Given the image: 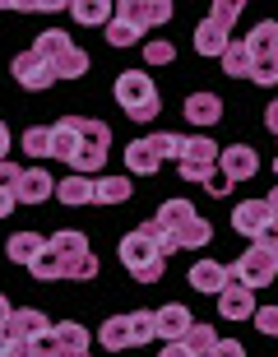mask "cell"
Masks as SVG:
<instances>
[{
    "label": "cell",
    "mask_w": 278,
    "mask_h": 357,
    "mask_svg": "<svg viewBox=\"0 0 278 357\" xmlns=\"http://www.w3.org/2000/svg\"><path fill=\"white\" fill-rule=\"evenodd\" d=\"M116 255H121V265L130 269L139 283H158L162 269H167V255H162L158 241H153V223H139L134 232H125L121 246H116Z\"/></svg>",
    "instance_id": "6da1fadb"
},
{
    "label": "cell",
    "mask_w": 278,
    "mask_h": 357,
    "mask_svg": "<svg viewBox=\"0 0 278 357\" xmlns=\"http://www.w3.org/2000/svg\"><path fill=\"white\" fill-rule=\"evenodd\" d=\"M153 227H158V232H172V237L181 241V251H199V246L213 241V227L195 213L190 199H167V204L153 213Z\"/></svg>",
    "instance_id": "7a4b0ae2"
},
{
    "label": "cell",
    "mask_w": 278,
    "mask_h": 357,
    "mask_svg": "<svg viewBox=\"0 0 278 357\" xmlns=\"http://www.w3.org/2000/svg\"><path fill=\"white\" fill-rule=\"evenodd\" d=\"M47 246H52V255H56V274L61 278H98V255H93L84 232H75V227L52 232Z\"/></svg>",
    "instance_id": "3957f363"
},
{
    "label": "cell",
    "mask_w": 278,
    "mask_h": 357,
    "mask_svg": "<svg viewBox=\"0 0 278 357\" xmlns=\"http://www.w3.org/2000/svg\"><path fill=\"white\" fill-rule=\"evenodd\" d=\"M116 102H121V112H125L130 121L148 126V121L158 116L162 98H158V89H153V79H148L144 70H125V75L116 79Z\"/></svg>",
    "instance_id": "277c9868"
},
{
    "label": "cell",
    "mask_w": 278,
    "mask_h": 357,
    "mask_svg": "<svg viewBox=\"0 0 278 357\" xmlns=\"http://www.w3.org/2000/svg\"><path fill=\"white\" fill-rule=\"evenodd\" d=\"M75 130H79V153H75V172L79 176H88V172H98L107 162V149H111V126L107 121H98V116H75Z\"/></svg>",
    "instance_id": "5b68a950"
},
{
    "label": "cell",
    "mask_w": 278,
    "mask_h": 357,
    "mask_svg": "<svg viewBox=\"0 0 278 357\" xmlns=\"http://www.w3.org/2000/svg\"><path fill=\"white\" fill-rule=\"evenodd\" d=\"M227 278L232 283H246V288H269L278 278V251H265V246H246L237 265H227Z\"/></svg>",
    "instance_id": "8992f818"
},
{
    "label": "cell",
    "mask_w": 278,
    "mask_h": 357,
    "mask_svg": "<svg viewBox=\"0 0 278 357\" xmlns=\"http://www.w3.org/2000/svg\"><path fill=\"white\" fill-rule=\"evenodd\" d=\"M218 158H223V149L213 144L209 135H185L181 144V176L185 181H209L218 172Z\"/></svg>",
    "instance_id": "52a82bcc"
},
{
    "label": "cell",
    "mask_w": 278,
    "mask_h": 357,
    "mask_svg": "<svg viewBox=\"0 0 278 357\" xmlns=\"http://www.w3.org/2000/svg\"><path fill=\"white\" fill-rule=\"evenodd\" d=\"M10 75H14V84L28 89V93H42V89H52V84H56V66H52V61H42L38 52H19L10 61Z\"/></svg>",
    "instance_id": "ba28073f"
},
{
    "label": "cell",
    "mask_w": 278,
    "mask_h": 357,
    "mask_svg": "<svg viewBox=\"0 0 278 357\" xmlns=\"http://www.w3.org/2000/svg\"><path fill=\"white\" fill-rule=\"evenodd\" d=\"M232 227H237L241 237L260 241L269 227H274V218H269V204H265V199H241L237 209H232Z\"/></svg>",
    "instance_id": "9c48e42d"
},
{
    "label": "cell",
    "mask_w": 278,
    "mask_h": 357,
    "mask_svg": "<svg viewBox=\"0 0 278 357\" xmlns=\"http://www.w3.org/2000/svg\"><path fill=\"white\" fill-rule=\"evenodd\" d=\"M42 334H52V320L42 316L38 306H19V311L10 316V339H14V344H28V348H33Z\"/></svg>",
    "instance_id": "30bf717a"
},
{
    "label": "cell",
    "mask_w": 278,
    "mask_h": 357,
    "mask_svg": "<svg viewBox=\"0 0 278 357\" xmlns=\"http://www.w3.org/2000/svg\"><path fill=\"white\" fill-rule=\"evenodd\" d=\"M255 292L246 288V283H227L223 292H218V316L223 320H255Z\"/></svg>",
    "instance_id": "8fae6325"
},
{
    "label": "cell",
    "mask_w": 278,
    "mask_h": 357,
    "mask_svg": "<svg viewBox=\"0 0 278 357\" xmlns=\"http://www.w3.org/2000/svg\"><path fill=\"white\" fill-rule=\"evenodd\" d=\"M185 126H199V135H204V126H218V116H223V98H218V93H190V98H185Z\"/></svg>",
    "instance_id": "7c38bea8"
},
{
    "label": "cell",
    "mask_w": 278,
    "mask_h": 357,
    "mask_svg": "<svg viewBox=\"0 0 278 357\" xmlns=\"http://www.w3.org/2000/svg\"><path fill=\"white\" fill-rule=\"evenodd\" d=\"M218 172L232 176V181H251V176L260 172V153H255L251 144H232V149H223V158H218Z\"/></svg>",
    "instance_id": "4fadbf2b"
},
{
    "label": "cell",
    "mask_w": 278,
    "mask_h": 357,
    "mask_svg": "<svg viewBox=\"0 0 278 357\" xmlns=\"http://www.w3.org/2000/svg\"><path fill=\"white\" fill-rule=\"evenodd\" d=\"M56 195V181L47 167H24V176H19V190H14V199L19 204H47V199Z\"/></svg>",
    "instance_id": "5bb4252c"
},
{
    "label": "cell",
    "mask_w": 278,
    "mask_h": 357,
    "mask_svg": "<svg viewBox=\"0 0 278 357\" xmlns=\"http://www.w3.org/2000/svg\"><path fill=\"white\" fill-rule=\"evenodd\" d=\"M153 316H158V339H162V344H181L185 334H190V325H195V316H190V311H185L181 302L158 306Z\"/></svg>",
    "instance_id": "9a60e30c"
},
{
    "label": "cell",
    "mask_w": 278,
    "mask_h": 357,
    "mask_svg": "<svg viewBox=\"0 0 278 357\" xmlns=\"http://www.w3.org/2000/svg\"><path fill=\"white\" fill-rule=\"evenodd\" d=\"M121 14H130L139 28H158V24H167L172 19V0H125V5H116Z\"/></svg>",
    "instance_id": "2e32d148"
},
{
    "label": "cell",
    "mask_w": 278,
    "mask_h": 357,
    "mask_svg": "<svg viewBox=\"0 0 278 357\" xmlns=\"http://www.w3.org/2000/svg\"><path fill=\"white\" fill-rule=\"evenodd\" d=\"M42 251H47V237H42V232H14L10 241H5V255H10L14 265H38L42 260Z\"/></svg>",
    "instance_id": "e0dca14e"
},
{
    "label": "cell",
    "mask_w": 278,
    "mask_h": 357,
    "mask_svg": "<svg viewBox=\"0 0 278 357\" xmlns=\"http://www.w3.org/2000/svg\"><path fill=\"white\" fill-rule=\"evenodd\" d=\"M56 199L61 204H98V176H65V181H56Z\"/></svg>",
    "instance_id": "ac0fdd59"
},
{
    "label": "cell",
    "mask_w": 278,
    "mask_h": 357,
    "mask_svg": "<svg viewBox=\"0 0 278 357\" xmlns=\"http://www.w3.org/2000/svg\"><path fill=\"white\" fill-rule=\"evenodd\" d=\"M79 153V130H75V116H61L52 126V158L56 162H75Z\"/></svg>",
    "instance_id": "d6986e66"
},
{
    "label": "cell",
    "mask_w": 278,
    "mask_h": 357,
    "mask_svg": "<svg viewBox=\"0 0 278 357\" xmlns=\"http://www.w3.org/2000/svg\"><path fill=\"white\" fill-rule=\"evenodd\" d=\"M232 278H227V265H218V260H199L195 269H190V288L195 292H223Z\"/></svg>",
    "instance_id": "ffe728a7"
},
{
    "label": "cell",
    "mask_w": 278,
    "mask_h": 357,
    "mask_svg": "<svg viewBox=\"0 0 278 357\" xmlns=\"http://www.w3.org/2000/svg\"><path fill=\"white\" fill-rule=\"evenodd\" d=\"M70 14H75V24H84V28H107L116 19V5H107V0H75Z\"/></svg>",
    "instance_id": "44dd1931"
},
{
    "label": "cell",
    "mask_w": 278,
    "mask_h": 357,
    "mask_svg": "<svg viewBox=\"0 0 278 357\" xmlns=\"http://www.w3.org/2000/svg\"><path fill=\"white\" fill-rule=\"evenodd\" d=\"M125 167H130V176H153L162 162H158V153H153L148 139H130L125 144Z\"/></svg>",
    "instance_id": "7402d4cb"
},
{
    "label": "cell",
    "mask_w": 278,
    "mask_h": 357,
    "mask_svg": "<svg viewBox=\"0 0 278 357\" xmlns=\"http://www.w3.org/2000/svg\"><path fill=\"white\" fill-rule=\"evenodd\" d=\"M227 47H232V38H227V28H218L213 19H204V24L195 28V52L199 56H218V61H223Z\"/></svg>",
    "instance_id": "603a6c76"
},
{
    "label": "cell",
    "mask_w": 278,
    "mask_h": 357,
    "mask_svg": "<svg viewBox=\"0 0 278 357\" xmlns=\"http://www.w3.org/2000/svg\"><path fill=\"white\" fill-rule=\"evenodd\" d=\"M52 334H56V344H61V353H88V344H93V334L84 330L79 320H61Z\"/></svg>",
    "instance_id": "cb8c5ba5"
},
{
    "label": "cell",
    "mask_w": 278,
    "mask_h": 357,
    "mask_svg": "<svg viewBox=\"0 0 278 357\" xmlns=\"http://www.w3.org/2000/svg\"><path fill=\"white\" fill-rule=\"evenodd\" d=\"M98 344L111 348V353H125V348H130V316H111V320H102V330H98Z\"/></svg>",
    "instance_id": "d4e9b609"
},
{
    "label": "cell",
    "mask_w": 278,
    "mask_h": 357,
    "mask_svg": "<svg viewBox=\"0 0 278 357\" xmlns=\"http://www.w3.org/2000/svg\"><path fill=\"white\" fill-rule=\"evenodd\" d=\"M246 47H251V56H278V24L274 19H260L246 33Z\"/></svg>",
    "instance_id": "484cf974"
},
{
    "label": "cell",
    "mask_w": 278,
    "mask_h": 357,
    "mask_svg": "<svg viewBox=\"0 0 278 357\" xmlns=\"http://www.w3.org/2000/svg\"><path fill=\"white\" fill-rule=\"evenodd\" d=\"M144 38V28L134 24L130 14H121L116 10V19H111V24H107V42H111V47H121V52H125V47H134V42Z\"/></svg>",
    "instance_id": "4316f807"
},
{
    "label": "cell",
    "mask_w": 278,
    "mask_h": 357,
    "mask_svg": "<svg viewBox=\"0 0 278 357\" xmlns=\"http://www.w3.org/2000/svg\"><path fill=\"white\" fill-rule=\"evenodd\" d=\"M125 199H134L130 172L125 176H98V204H125Z\"/></svg>",
    "instance_id": "83f0119b"
},
{
    "label": "cell",
    "mask_w": 278,
    "mask_h": 357,
    "mask_svg": "<svg viewBox=\"0 0 278 357\" xmlns=\"http://www.w3.org/2000/svg\"><path fill=\"white\" fill-rule=\"evenodd\" d=\"M251 66H255V56L246 42H232L223 52V75H232V79H251Z\"/></svg>",
    "instance_id": "f1b7e54d"
},
{
    "label": "cell",
    "mask_w": 278,
    "mask_h": 357,
    "mask_svg": "<svg viewBox=\"0 0 278 357\" xmlns=\"http://www.w3.org/2000/svg\"><path fill=\"white\" fill-rule=\"evenodd\" d=\"M33 52H38L42 61H52V66H56V61H61L65 52H75V42H70L65 33H61V28H47V33H42V38L33 42Z\"/></svg>",
    "instance_id": "f546056e"
},
{
    "label": "cell",
    "mask_w": 278,
    "mask_h": 357,
    "mask_svg": "<svg viewBox=\"0 0 278 357\" xmlns=\"http://www.w3.org/2000/svg\"><path fill=\"white\" fill-rule=\"evenodd\" d=\"M158 339V316L153 311H130V348H144Z\"/></svg>",
    "instance_id": "4dcf8cb0"
},
{
    "label": "cell",
    "mask_w": 278,
    "mask_h": 357,
    "mask_svg": "<svg viewBox=\"0 0 278 357\" xmlns=\"http://www.w3.org/2000/svg\"><path fill=\"white\" fill-rule=\"evenodd\" d=\"M181 344L190 348L195 357H209V353H213V344H218V330H213L209 320H195V325H190V334H185Z\"/></svg>",
    "instance_id": "1f68e13d"
},
{
    "label": "cell",
    "mask_w": 278,
    "mask_h": 357,
    "mask_svg": "<svg viewBox=\"0 0 278 357\" xmlns=\"http://www.w3.org/2000/svg\"><path fill=\"white\" fill-rule=\"evenodd\" d=\"M148 144H153V153H158V162H181V144H185V135H172V130H153V135H148Z\"/></svg>",
    "instance_id": "d6a6232c"
},
{
    "label": "cell",
    "mask_w": 278,
    "mask_h": 357,
    "mask_svg": "<svg viewBox=\"0 0 278 357\" xmlns=\"http://www.w3.org/2000/svg\"><path fill=\"white\" fill-rule=\"evenodd\" d=\"M19 144H24L28 158H52V126H28Z\"/></svg>",
    "instance_id": "836d02e7"
},
{
    "label": "cell",
    "mask_w": 278,
    "mask_h": 357,
    "mask_svg": "<svg viewBox=\"0 0 278 357\" xmlns=\"http://www.w3.org/2000/svg\"><path fill=\"white\" fill-rule=\"evenodd\" d=\"M84 75H88V52H79V47L56 61V79H84Z\"/></svg>",
    "instance_id": "e575fe53"
},
{
    "label": "cell",
    "mask_w": 278,
    "mask_h": 357,
    "mask_svg": "<svg viewBox=\"0 0 278 357\" xmlns=\"http://www.w3.org/2000/svg\"><path fill=\"white\" fill-rule=\"evenodd\" d=\"M251 79H255V84H265V89H278V56H255Z\"/></svg>",
    "instance_id": "d590c367"
},
{
    "label": "cell",
    "mask_w": 278,
    "mask_h": 357,
    "mask_svg": "<svg viewBox=\"0 0 278 357\" xmlns=\"http://www.w3.org/2000/svg\"><path fill=\"white\" fill-rule=\"evenodd\" d=\"M144 61H148V66H172V61H176V47L167 38L148 42V47H144Z\"/></svg>",
    "instance_id": "8d00e7d4"
},
{
    "label": "cell",
    "mask_w": 278,
    "mask_h": 357,
    "mask_svg": "<svg viewBox=\"0 0 278 357\" xmlns=\"http://www.w3.org/2000/svg\"><path fill=\"white\" fill-rule=\"evenodd\" d=\"M237 14H241V5H237V0H213V14H209V19H213L218 28H227V33H232Z\"/></svg>",
    "instance_id": "74e56055"
},
{
    "label": "cell",
    "mask_w": 278,
    "mask_h": 357,
    "mask_svg": "<svg viewBox=\"0 0 278 357\" xmlns=\"http://www.w3.org/2000/svg\"><path fill=\"white\" fill-rule=\"evenodd\" d=\"M255 330L278 339V306H260V311H255Z\"/></svg>",
    "instance_id": "f35d334b"
},
{
    "label": "cell",
    "mask_w": 278,
    "mask_h": 357,
    "mask_svg": "<svg viewBox=\"0 0 278 357\" xmlns=\"http://www.w3.org/2000/svg\"><path fill=\"white\" fill-rule=\"evenodd\" d=\"M19 176H24V167H19V162H0V190H19Z\"/></svg>",
    "instance_id": "ab89813d"
},
{
    "label": "cell",
    "mask_w": 278,
    "mask_h": 357,
    "mask_svg": "<svg viewBox=\"0 0 278 357\" xmlns=\"http://www.w3.org/2000/svg\"><path fill=\"white\" fill-rule=\"evenodd\" d=\"M232 185H237V181H232V176H223V172H213L209 181H204V190H209V195H218V199H223V195H232Z\"/></svg>",
    "instance_id": "60d3db41"
},
{
    "label": "cell",
    "mask_w": 278,
    "mask_h": 357,
    "mask_svg": "<svg viewBox=\"0 0 278 357\" xmlns=\"http://www.w3.org/2000/svg\"><path fill=\"white\" fill-rule=\"evenodd\" d=\"M209 357H246V348H241V339H218Z\"/></svg>",
    "instance_id": "b9f144b4"
},
{
    "label": "cell",
    "mask_w": 278,
    "mask_h": 357,
    "mask_svg": "<svg viewBox=\"0 0 278 357\" xmlns=\"http://www.w3.org/2000/svg\"><path fill=\"white\" fill-rule=\"evenodd\" d=\"M10 316H14L10 297H0V344H5V339H10Z\"/></svg>",
    "instance_id": "7bdbcfd3"
},
{
    "label": "cell",
    "mask_w": 278,
    "mask_h": 357,
    "mask_svg": "<svg viewBox=\"0 0 278 357\" xmlns=\"http://www.w3.org/2000/svg\"><path fill=\"white\" fill-rule=\"evenodd\" d=\"M0 357H33V348H28V344H14V339H5V344H0Z\"/></svg>",
    "instance_id": "ee69618b"
},
{
    "label": "cell",
    "mask_w": 278,
    "mask_h": 357,
    "mask_svg": "<svg viewBox=\"0 0 278 357\" xmlns=\"http://www.w3.org/2000/svg\"><path fill=\"white\" fill-rule=\"evenodd\" d=\"M158 357H195V353H190L185 344H162V348H158Z\"/></svg>",
    "instance_id": "f6af8a7d"
},
{
    "label": "cell",
    "mask_w": 278,
    "mask_h": 357,
    "mask_svg": "<svg viewBox=\"0 0 278 357\" xmlns=\"http://www.w3.org/2000/svg\"><path fill=\"white\" fill-rule=\"evenodd\" d=\"M265 130H269V135H278V98L269 102V112H265Z\"/></svg>",
    "instance_id": "bcb514c9"
},
{
    "label": "cell",
    "mask_w": 278,
    "mask_h": 357,
    "mask_svg": "<svg viewBox=\"0 0 278 357\" xmlns=\"http://www.w3.org/2000/svg\"><path fill=\"white\" fill-rule=\"evenodd\" d=\"M14 204H19V199H14L10 190H0V218H10V213H14Z\"/></svg>",
    "instance_id": "7dc6e473"
},
{
    "label": "cell",
    "mask_w": 278,
    "mask_h": 357,
    "mask_svg": "<svg viewBox=\"0 0 278 357\" xmlns=\"http://www.w3.org/2000/svg\"><path fill=\"white\" fill-rule=\"evenodd\" d=\"M10 144H14V139H10V126L0 121V162H5V153H10Z\"/></svg>",
    "instance_id": "c3c4849f"
},
{
    "label": "cell",
    "mask_w": 278,
    "mask_h": 357,
    "mask_svg": "<svg viewBox=\"0 0 278 357\" xmlns=\"http://www.w3.org/2000/svg\"><path fill=\"white\" fill-rule=\"evenodd\" d=\"M265 204H269V218H274V223H278V185H274V190H269V195H265Z\"/></svg>",
    "instance_id": "681fc988"
},
{
    "label": "cell",
    "mask_w": 278,
    "mask_h": 357,
    "mask_svg": "<svg viewBox=\"0 0 278 357\" xmlns=\"http://www.w3.org/2000/svg\"><path fill=\"white\" fill-rule=\"evenodd\" d=\"M61 357H93V353H61Z\"/></svg>",
    "instance_id": "f907efd6"
},
{
    "label": "cell",
    "mask_w": 278,
    "mask_h": 357,
    "mask_svg": "<svg viewBox=\"0 0 278 357\" xmlns=\"http://www.w3.org/2000/svg\"><path fill=\"white\" fill-rule=\"evenodd\" d=\"M274 172H278V158H274Z\"/></svg>",
    "instance_id": "816d5d0a"
}]
</instances>
